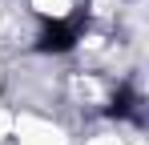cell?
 Segmentation results:
<instances>
[{"mask_svg":"<svg viewBox=\"0 0 149 145\" xmlns=\"http://www.w3.org/2000/svg\"><path fill=\"white\" fill-rule=\"evenodd\" d=\"M77 36H81V24L77 20H56V24H49L40 32V48L45 52H65V48L77 45Z\"/></svg>","mask_w":149,"mask_h":145,"instance_id":"6da1fadb","label":"cell"}]
</instances>
